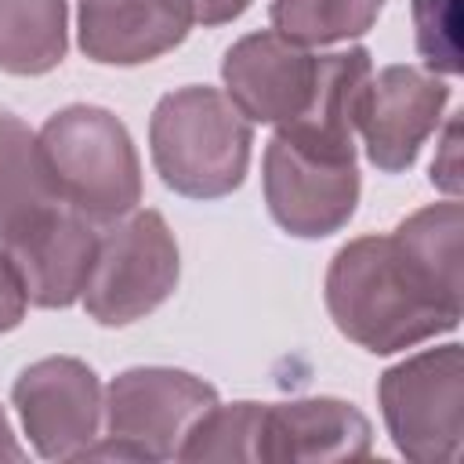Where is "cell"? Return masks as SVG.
I'll return each mask as SVG.
<instances>
[{
	"mask_svg": "<svg viewBox=\"0 0 464 464\" xmlns=\"http://www.w3.org/2000/svg\"><path fill=\"white\" fill-rule=\"evenodd\" d=\"M0 250L40 308L72 304L98 250V225L58 192L40 138L14 112H0Z\"/></svg>",
	"mask_w": 464,
	"mask_h": 464,
	"instance_id": "6da1fadb",
	"label": "cell"
},
{
	"mask_svg": "<svg viewBox=\"0 0 464 464\" xmlns=\"http://www.w3.org/2000/svg\"><path fill=\"white\" fill-rule=\"evenodd\" d=\"M326 308L344 337L388 355L460 323V297L442 290L417 254L392 236H362L326 272Z\"/></svg>",
	"mask_w": 464,
	"mask_h": 464,
	"instance_id": "7a4b0ae2",
	"label": "cell"
},
{
	"mask_svg": "<svg viewBox=\"0 0 464 464\" xmlns=\"http://www.w3.org/2000/svg\"><path fill=\"white\" fill-rule=\"evenodd\" d=\"M160 178L192 199L239 188L250 163V120L214 87H181L160 98L149 123Z\"/></svg>",
	"mask_w": 464,
	"mask_h": 464,
	"instance_id": "3957f363",
	"label": "cell"
},
{
	"mask_svg": "<svg viewBox=\"0 0 464 464\" xmlns=\"http://www.w3.org/2000/svg\"><path fill=\"white\" fill-rule=\"evenodd\" d=\"M40 152L58 192L94 225L134 210L141 167L127 127L98 105H69L40 127Z\"/></svg>",
	"mask_w": 464,
	"mask_h": 464,
	"instance_id": "277c9868",
	"label": "cell"
},
{
	"mask_svg": "<svg viewBox=\"0 0 464 464\" xmlns=\"http://www.w3.org/2000/svg\"><path fill=\"white\" fill-rule=\"evenodd\" d=\"M218 406V392L167 366L123 370L102 402L105 439L91 442L80 460H170L181 453L188 431Z\"/></svg>",
	"mask_w": 464,
	"mask_h": 464,
	"instance_id": "5b68a950",
	"label": "cell"
},
{
	"mask_svg": "<svg viewBox=\"0 0 464 464\" xmlns=\"http://www.w3.org/2000/svg\"><path fill=\"white\" fill-rule=\"evenodd\" d=\"M178 286V243L156 210H134L98 232L83 304L102 326H127L160 308Z\"/></svg>",
	"mask_w": 464,
	"mask_h": 464,
	"instance_id": "8992f818",
	"label": "cell"
},
{
	"mask_svg": "<svg viewBox=\"0 0 464 464\" xmlns=\"http://www.w3.org/2000/svg\"><path fill=\"white\" fill-rule=\"evenodd\" d=\"M377 399L384 424L410 460H457L464 439V359L460 344L428 348L392 366Z\"/></svg>",
	"mask_w": 464,
	"mask_h": 464,
	"instance_id": "52a82bcc",
	"label": "cell"
},
{
	"mask_svg": "<svg viewBox=\"0 0 464 464\" xmlns=\"http://www.w3.org/2000/svg\"><path fill=\"white\" fill-rule=\"evenodd\" d=\"M265 199L276 225L301 239L337 232L359 203L355 156H330L276 134L265 149Z\"/></svg>",
	"mask_w": 464,
	"mask_h": 464,
	"instance_id": "ba28073f",
	"label": "cell"
},
{
	"mask_svg": "<svg viewBox=\"0 0 464 464\" xmlns=\"http://www.w3.org/2000/svg\"><path fill=\"white\" fill-rule=\"evenodd\" d=\"M14 406L22 428L40 457L80 460L98 439L102 424V384L80 359L51 355L25 366L14 381Z\"/></svg>",
	"mask_w": 464,
	"mask_h": 464,
	"instance_id": "9c48e42d",
	"label": "cell"
},
{
	"mask_svg": "<svg viewBox=\"0 0 464 464\" xmlns=\"http://www.w3.org/2000/svg\"><path fill=\"white\" fill-rule=\"evenodd\" d=\"M450 87L413 65H388L370 76L359 105V134L377 170H406L428 134L439 127Z\"/></svg>",
	"mask_w": 464,
	"mask_h": 464,
	"instance_id": "30bf717a",
	"label": "cell"
},
{
	"mask_svg": "<svg viewBox=\"0 0 464 464\" xmlns=\"http://www.w3.org/2000/svg\"><path fill=\"white\" fill-rule=\"evenodd\" d=\"M319 54H308L304 44L265 29L250 33L228 47L221 76L236 109L254 123H290L315 83Z\"/></svg>",
	"mask_w": 464,
	"mask_h": 464,
	"instance_id": "8fae6325",
	"label": "cell"
},
{
	"mask_svg": "<svg viewBox=\"0 0 464 464\" xmlns=\"http://www.w3.org/2000/svg\"><path fill=\"white\" fill-rule=\"evenodd\" d=\"M188 25V0H80V47L102 65L160 58L185 40Z\"/></svg>",
	"mask_w": 464,
	"mask_h": 464,
	"instance_id": "7c38bea8",
	"label": "cell"
},
{
	"mask_svg": "<svg viewBox=\"0 0 464 464\" xmlns=\"http://www.w3.org/2000/svg\"><path fill=\"white\" fill-rule=\"evenodd\" d=\"M370 453L366 417L341 399L265 402L257 460H355Z\"/></svg>",
	"mask_w": 464,
	"mask_h": 464,
	"instance_id": "4fadbf2b",
	"label": "cell"
},
{
	"mask_svg": "<svg viewBox=\"0 0 464 464\" xmlns=\"http://www.w3.org/2000/svg\"><path fill=\"white\" fill-rule=\"evenodd\" d=\"M370 54L362 47L319 54L315 83L304 109L283 123L276 134L330 156H355V130H359V105L370 83Z\"/></svg>",
	"mask_w": 464,
	"mask_h": 464,
	"instance_id": "5bb4252c",
	"label": "cell"
},
{
	"mask_svg": "<svg viewBox=\"0 0 464 464\" xmlns=\"http://www.w3.org/2000/svg\"><path fill=\"white\" fill-rule=\"evenodd\" d=\"M65 58V0H0V69L40 76Z\"/></svg>",
	"mask_w": 464,
	"mask_h": 464,
	"instance_id": "9a60e30c",
	"label": "cell"
},
{
	"mask_svg": "<svg viewBox=\"0 0 464 464\" xmlns=\"http://www.w3.org/2000/svg\"><path fill=\"white\" fill-rule=\"evenodd\" d=\"M384 0H272L276 33L297 44H337L366 33Z\"/></svg>",
	"mask_w": 464,
	"mask_h": 464,
	"instance_id": "2e32d148",
	"label": "cell"
},
{
	"mask_svg": "<svg viewBox=\"0 0 464 464\" xmlns=\"http://www.w3.org/2000/svg\"><path fill=\"white\" fill-rule=\"evenodd\" d=\"M265 402H232L214 406L185 439L178 460H257Z\"/></svg>",
	"mask_w": 464,
	"mask_h": 464,
	"instance_id": "e0dca14e",
	"label": "cell"
},
{
	"mask_svg": "<svg viewBox=\"0 0 464 464\" xmlns=\"http://www.w3.org/2000/svg\"><path fill=\"white\" fill-rule=\"evenodd\" d=\"M417 51L431 72H460L457 0H413Z\"/></svg>",
	"mask_w": 464,
	"mask_h": 464,
	"instance_id": "ac0fdd59",
	"label": "cell"
},
{
	"mask_svg": "<svg viewBox=\"0 0 464 464\" xmlns=\"http://www.w3.org/2000/svg\"><path fill=\"white\" fill-rule=\"evenodd\" d=\"M431 185L442 188L446 196L460 192V112H453L450 123H446L442 145L431 160Z\"/></svg>",
	"mask_w": 464,
	"mask_h": 464,
	"instance_id": "d6986e66",
	"label": "cell"
},
{
	"mask_svg": "<svg viewBox=\"0 0 464 464\" xmlns=\"http://www.w3.org/2000/svg\"><path fill=\"white\" fill-rule=\"evenodd\" d=\"M25 304H29V297H25L22 276H18V268L11 265V257L0 250V334H4V330H14V326L22 323Z\"/></svg>",
	"mask_w": 464,
	"mask_h": 464,
	"instance_id": "ffe728a7",
	"label": "cell"
},
{
	"mask_svg": "<svg viewBox=\"0 0 464 464\" xmlns=\"http://www.w3.org/2000/svg\"><path fill=\"white\" fill-rule=\"evenodd\" d=\"M188 4H192V22H203V25L232 22L250 7V0H188Z\"/></svg>",
	"mask_w": 464,
	"mask_h": 464,
	"instance_id": "44dd1931",
	"label": "cell"
},
{
	"mask_svg": "<svg viewBox=\"0 0 464 464\" xmlns=\"http://www.w3.org/2000/svg\"><path fill=\"white\" fill-rule=\"evenodd\" d=\"M0 460H22V446L14 442V431H11L4 410H0Z\"/></svg>",
	"mask_w": 464,
	"mask_h": 464,
	"instance_id": "7402d4cb",
	"label": "cell"
}]
</instances>
